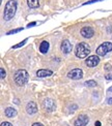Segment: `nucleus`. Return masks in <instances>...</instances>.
Returning a JSON list of instances; mask_svg holds the SVG:
<instances>
[{"mask_svg": "<svg viewBox=\"0 0 112 126\" xmlns=\"http://www.w3.org/2000/svg\"><path fill=\"white\" fill-rule=\"evenodd\" d=\"M17 10V1L16 0H8L4 7V20L9 21L14 18Z\"/></svg>", "mask_w": 112, "mask_h": 126, "instance_id": "f257e3e1", "label": "nucleus"}, {"mask_svg": "<svg viewBox=\"0 0 112 126\" xmlns=\"http://www.w3.org/2000/svg\"><path fill=\"white\" fill-rule=\"evenodd\" d=\"M90 53V47L86 43H80L76 47V56L78 58L82 59L87 57L88 54Z\"/></svg>", "mask_w": 112, "mask_h": 126, "instance_id": "f03ea898", "label": "nucleus"}, {"mask_svg": "<svg viewBox=\"0 0 112 126\" xmlns=\"http://www.w3.org/2000/svg\"><path fill=\"white\" fill-rule=\"evenodd\" d=\"M28 72L25 69H19L17 72L15 73V82L17 83V85L23 86L25 85L28 81Z\"/></svg>", "mask_w": 112, "mask_h": 126, "instance_id": "7ed1b4c3", "label": "nucleus"}, {"mask_svg": "<svg viewBox=\"0 0 112 126\" xmlns=\"http://www.w3.org/2000/svg\"><path fill=\"white\" fill-rule=\"evenodd\" d=\"M111 51H112V44L109 43V41H106V43L102 44L97 49V54L98 56H105Z\"/></svg>", "mask_w": 112, "mask_h": 126, "instance_id": "20e7f679", "label": "nucleus"}, {"mask_svg": "<svg viewBox=\"0 0 112 126\" xmlns=\"http://www.w3.org/2000/svg\"><path fill=\"white\" fill-rule=\"evenodd\" d=\"M67 77L72 80H80L83 78V71L80 68H75L67 73Z\"/></svg>", "mask_w": 112, "mask_h": 126, "instance_id": "39448f33", "label": "nucleus"}, {"mask_svg": "<svg viewBox=\"0 0 112 126\" xmlns=\"http://www.w3.org/2000/svg\"><path fill=\"white\" fill-rule=\"evenodd\" d=\"M43 107H44L45 111H47V112H52V111H54L55 108H56L54 100H52V99H50V98L45 99L44 102H43Z\"/></svg>", "mask_w": 112, "mask_h": 126, "instance_id": "423d86ee", "label": "nucleus"}, {"mask_svg": "<svg viewBox=\"0 0 112 126\" xmlns=\"http://www.w3.org/2000/svg\"><path fill=\"white\" fill-rule=\"evenodd\" d=\"M99 62H100V58H99V56H97V55L89 56L88 58L86 59V61H85V63H86V65L88 67H94V66H97L99 64Z\"/></svg>", "mask_w": 112, "mask_h": 126, "instance_id": "0eeeda50", "label": "nucleus"}, {"mask_svg": "<svg viewBox=\"0 0 112 126\" xmlns=\"http://www.w3.org/2000/svg\"><path fill=\"white\" fill-rule=\"evenodd\" d=\"M88 122H89V118L86 115H80L76 121H75L74 125L75 126H86Z\"/></svg>", "mask_w": 112, "mask_h": 126, "instance_id": "6e6552de", "label": "nucleus"}, {"mask_svg": "<svg viewBox=\"0 0 112 126\" xmlns=\"http://www.w3.org/2000/svg\"><path fill=\"white\" fill-rule=\"evenodd\" d=\"M93 34H94V31H93V29L91 27H87V26H86V27H83L81 29V35L83 36V37H85V38L92 37Z\"/></svg>", "mask_w": 112, "mask_h": 126, "instance_id": "1a4fd4ad", "label": "nucleus"}, {"mask_svg": "<svg viewBox=\"0 0 112 126\" xmlns=\"http://www.w3.org/2000/svg\"><path fill=\"white\" fill-rule=\"evenodd\" d=\"M60 48H61V51L65 54H68V53H71V52H72L73 46H72V44H70V41H68V40L65 39L61 43V47H60Z\"/></svg>", "mask_w": 112, "mask_h": 126, "instance_id": "9d476101", "label": "nucleus"}, {"mask_svg": "<svg viewBox=\"0 0 112 126\" xmlns=\"http://www.w3.org/2000/svg\"><path fill=\"white\" fill-rule=\"evenodd\" d=\"M26 112H27L29 115H32V114H35L37 112V107H36V103L33 102V101H30L27 103L26 106Z\"/></svg>", "mask_w": 112, "mask_h": 126, "instance_id": "9b49d317", "label": "nucleus"}, {"mask_svg": "<svg viewBox=\"0 0 112 126\" xmlns=\"http://www.w3.org/2000/svg\"><path fill=\"white\" fill-rule=\"evenodd\" d=\"M53 75V71L49 69H40L36 71V76L39 78H46V77H50Z\"/></svg>", "mask_w": 112, "mask_h": 126, "instance_id": "f8f14e48", "label": "nucleus"}, {"mask_svg": "<svg viewBox=\"0 0 112 126\" xmlns=\"http://www.w3.org/2000/svg\"><path fill=\"white\" fill-rule=\"evenodd\" d=\"M5 116L8 117V118H14L15 116H17V111H16L15 109L13 108H7V109H5Z\"/></svg>", "mask_w": 112, "mask_h": 126, "instance_id": "ddd939ff", "label": "nucleus"}, {"mask_svg": "<svg viewBox=\"0 0 112 126\" xmlns=\"http://www.w3.org/2000/svg\"><path fill=\"white\" fill-rule=\"evenodd\" d=\"M48 50H49V43L48 41H43L40 46V52L43 54H46Z\"/></svg>", "mask_w": 112, "mask_h": 126, "instance_id": "4468645a", "label": "nucleus"}, {"mask_svg": "<svg viewBox=\"0 0 112 126\" xmlns=\"http://www.w3.org/2000/svg\"><path fill=\"white\" fill-rule=\"evenodd\" d=\"M27 4L30 8H36V7H39L40 1L39 0H27Z\"/></svg>", "mask_w": 112, "mask_h": 126, "instance_id": "2eb2a0df", "label": "nucleus"}, {"mask_svg": "<svg viewBox=\"0 0 112 126\" xmlns=\"http://www.w3.org/2000/svg\"><path fill=\"white\" fill-rule=\"evenodd\" d=\"M85 85L88 86V87H95L97 86V82L93 81V80H89V81L85 82Z\"/></svg>", "mask_w": 112, "mask_h": 126, "instance_id": "dca6fc26", "label": "nucleus"}, {"mask_svg": "<svg viewBox=\"0 0 112 126\" xmlns=\"http://www.w3.org/2000/svg\"><path fill=\"white\" fill-rule=\"evenodd\" d=\"M22 29H23V28H19V29H13V30L8 31V32H7L6 34H7V35H10V34H15V33H18V32H20V31H22Z\"/></svg>", "mask_w": 112, "mask_h": 126, "instance_id": "f3484780", "label": "nucleus"}, {"mask_svg": "<svg viewBox=\"0 0 112 126\" xmlns=\"http://www.w3.org/2000/svg\"><path fill=\"white\" fill-rule=\"evenodd\" d=\"M26 41H27V39H24L23 41H21L20 44H18V45H16V46H14L13 48L14 49H18V48H20V47H22V46H24L25 44H26Z\"/></svg>", "mask_w": 112, "mask_h": 126, "instance_id": "a211bd4d", "label": "nucleus"}, {"mask_svg": "<svg viewBox=\"0 0 112 126\" xmlns=\"http://www.w3.org/2000/svg\"><path fill=\"white\" fill-rule=\"evenodd\" d=\"M0 76H1V79H4L6 77V72H5L4 68H0Z\"/></svg>", "mask_w": 112, "mask_h": 126, "instance_id": "6ab92c4d", "label": "nucleus"}, {"mask_svg": "<svg viewBox=\"0 0 112 126\" xmlns=\"http://www.w3.org/2000/svg\"><path fill=\"white\" fill-rule=\"evenodd\" d=\"M98 1H102V0H91V1H88V2H85V4H91V3H94V2H98Z\"/></svg>", "mask_w": 112, "mask_h": 126, "instance_id": "aec40b11", "label": "nucleus"}, {"mask_svg": "<svg viewBox=\"0 0 112 126\" xmlns=\"http://www.w3.org/2000/svg\"><path fill=\"white\" fill-rule=\"evenodd\" d=\"M105 78H106V80H112V73H109V75L105 76Z\"/></svg>", "mask_w": 112, "mask_h": 126, "instance_id": "412c9836", "label": "nucleus"}, {"mask_svg": "<svg viewBox=\"0 0 112 126\" xmlns=\"http://www.w3.org/2000/svg\"><path fill=\"white\" fill-rule=\"evenodd\" d=\"M105 69L107 70V71H109V70L111 69V65H110V64H106V65H105Z\"/></svg>", "mask_w": 112, "mask_h": 126, "instance_id": "4be33fe9", "label": "nucleus"}, {"mask_svg": "<svg viewBox=\"0 0 112 126\" xmlns=\"http://www.w3.org/2000/svg\"><path fill=\"white\" fill-rule=\"evenodd\" d=\"M1 126H13V125L10 124L9 122H3V123L1 124Z\"/></svg>", "mask_w": 112, "mask_h": 126, "instance_id": "5701e85b", "label": "nucleus"}, {"mask_svg": "<svg viewBox=\"0 0 112 126\" xmlns=\"http://www.w3.org/2000/svg\"><path fill=\"white\" fill-rule=\"evenodd\" d=\"M34 25H36V23H35V22H32V23L28 24V25H27V27H28V28H30V27H32V26H34Z\"/></svg>", "mask_w": 112, "mask_h": 126, "instance_id": "b1692460", "label": "nucleus"}, {"mask_svg": "<svg viewBox=\"0 0 112 126\" xmlns=\"http://www.w3.org/2000/svg\"><path fill=\"white\" fill-rule=\"evenodd\" d=\"M32 126H44L43 124H41V123H34Z\"/></svg>", "mask_w": 112, "mask_h": 126, "instance_id": "393cba45", "label": "nucleus"}, {"mask_svg": "<svg viewBox=\"0 0 112 126\" xmlns=\"http://www.w3.org/2000/svg\"><path fill=\"white\" fill-rule=\"evenodd\" d=\"M94 125H95V126H101V122H100V121H97V122L94 123Z\"/></svg>", "mask_w": 112, "mask_h": 126, "instance_id": "a878e982", "label": "nucleus"}, {"mask_svg": "<svg viewBox=\"0 0 112 126\" xmlns=\"http://www.w3.org/2000/svg\"><path fill=\"white\" fill-rule=\"evenodd\" d=\"M108 103H109V104H112V98H109V99H108Z\"/></svg>", "mask_w": 112, "mask_h": 126, "instance_id": "bb28decb", "label": "nucleus"}]
</instances>
